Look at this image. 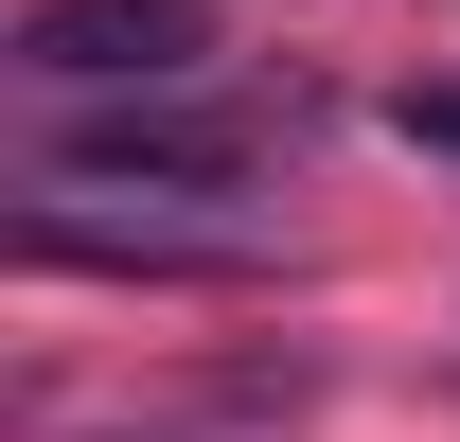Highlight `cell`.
Segmentation results:
<instances>
[{
  "label": "cell",
  "instance_id": "cell-3",
  "mask_svg": "<svg viewBox=\"0 0 460 442\" xmlns=\"http://www.w3.org/2000/svg\"><path fill=\"white\" fill-rule=\"evenodd\" d=\"M407 142H443V160H460V89H407Z\"/></svg>",
  "mask_w": 460,
  "mask_h": 442
},
{
  "label": "cell",
  "instance_id": "cell-2",
  "mask_svg": "<svg viewBox=\"0 0 460 442\" xmlns=\"http://www.w3.org/2000/svg\"><path fill=\"white\" fill-rule=\"evenodd\" d=\"M18 248H36V266H142V283H230V266H266L248 213H89V177H36V195H18Z\"/></svg>",
  "mask_w": 460,
  "mask_h": 442
},
{
  "label": "cell",
  "instance_id": "cell-1",
  "mask_svg": "<svg viewBox=\"0 0 460 442\" xmlns=\"http://www.w3.org/2000/svg\"><path fill=\"white\" fill-rule=\"evenodd\" d=\"M18 71L36 89H124V107H160L213 71V0H36L18 18Z\"/></svg>",
  "mask_w": 460,
  "mask_h": 442
}]
</instances>
